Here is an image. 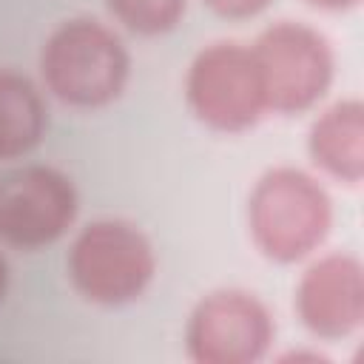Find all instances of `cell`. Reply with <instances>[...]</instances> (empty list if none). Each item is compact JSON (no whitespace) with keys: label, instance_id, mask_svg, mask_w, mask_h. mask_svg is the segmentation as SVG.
Returning <instances> with one entry per match:
<instances>
[{"label":"cell","instance_id":"cell-6","mask_svg":"<svg viewBox=\"0 0 364 364\" xmlns=\"http://www.w3.org/2000/svg\"><path fill=\"white\" fill-rule=\"evenodd\" d=\"M182 341L193 364H256L276 341V318L259 293L216 287L191 307Z\"/></svg>","mask_w":364,"mask_h":364},{"label":"cell","instance_id":"cell-3","mask_svg":"<svg viewBox=\"0 0 364 364\" xmlns=\"http://www.w3.org/2000/svg\"><path fill=\"white\" fill-rule=\"evenodd\" d=\"M159 270L151 236L131 219L100 216L68 242L65 276L94 307H125L148 293Z\"/></svg>","mask_w":364,"mask_h":364},{"label":"cell","instance_id":"cell-13","mask_svg":"<svg viewBox=\"0 0 364 364\" xmlns=\"http://www.w3.org/2000/svg\"><path fill=\"white\" fill-rule=\"evenodd\" d=\"M310 9H318V11H327V14H341V11H350L355 9L361 0H304Z\"/></svg>","mask_w":364,"mask_h":364},{"label":"cell","instance_id":"cell-14","mask_svg":"<svg viewBox=\"0 0 364 364\" xmlns=\"http://www.w3.org/2000/svg\"><path fill=\"white\" fill-rule=\"evenodd\" d=\"M279 361H307V364H327V355L318 350H287L284 355H279Z\"/></svg>","mask_w":364,"mask_h":364},{"label":"cell","instance_id":"cell-10","mask_svg":"<svg viewBox=\"0 0 364 364\" xmlns=\"http://www.w3.org/2000/svg\"><path fill=\"white\" fill-rule=\"evenodd\" d=\"M48 131L43 85L31 77L0 68V162L28 156Z\"/></svg>","mask_w":364,"mask_h":364},{"label":"cell","instance_id":"cell-11","mask_svg":"<svg viewBox=\"0 0 364 364\" xmlns=\"http://www.w3.org/2000/svg\"><path fill=\"white\" fill-rule=\"evenodd\" d=\"M111 20L136 37H162L179 28L188 0H102Z\"/></svg>","mask_w":364,"mask_h":364},{"label":"cell","instance_id":"cell-8","mask_svg":"<svg viewBox=\"0 0 364 364\" xmlns=\"http://www.w3.org/2000/svg\"><path fill=\"white\" fill-rule=\"evenodd\" d=\"M293 310L316 341H344L364 324V264L355 253L330 250L310 256L296 290Z\"/></svg>","mask_w":364,"mask_h":364},{"label":"cell","instance_id":"cell-7","mask_svg":"<svg viewBox=\"0 0 364 364\" xmlns=\"http://www.w3.org/2000/svg\"><path fill=\"white\" fill-rule=\"evenodd\" d=\"M80 191L74 179L43 162L0 173V245L34 253L57 245L74 228Z\"/></svg>","mask_w":364,"mask_h":364},{"label":"cell","instance_id":"cell-12","mask_svg":"<svg viewBox=\"0 0 364 364\" xmlns=\"http://www.w3.org/2000/svg\"><path fill=\"white\" fill-rule=\"evenodd\" d=\"M202 3L222 20H253L273 6V0H202Z\"/></svg>","mask_w":364,"mask_h":364},{"label":"cell","instance_id":"cell-15","mask_svg":"<svg viewBox=\"0 0 364 364\" xmlns=\"http://www.w3.org/2000/svg\"><path fill=\"white\" fill-rule=\"evenodd\" d=\"M9 279H11L9 262H6V256H3V250H0V304H3V299H6V293H9Z\"/></svg>","mask_w":364,"mask_h":364},{"label":"cell","instance_id":"cell-2","mask_svg":"<svg viewBox=\"0 0 364 364\" xmlns=\"http://www.w3.org/2000/svg\"><path fill=\"white\" fill-rule=\"evenodd\" d=\"M333 222V199L310 171L267 168L247 193V236L273 264L307 262L327 242Z\"/></svg>","mask_w":364,"mask_h":364},{"label":"cell","instance_id":"cell-9","mask_svg":"<svg viewBox=\"0 0 364 364\" xmlns=\"http://www.w3.org/2000/svg\"><path fill=\"white\" fill-rule=\"evenodd\" d=\"M307 156L324 176L358 188L364 179V102L341 97L324 105L307 128Z\"/></svg>","mask_w":364,"mask_h":364},{"label":"cell","instance_id":"cell-4","mask_svg":"<svg viewBox=\"0 0 364 364\" xmlns=\"http://www.w3.org/2000/svg\"><path fill=\"white\" fill-rule=\"evenodd\" d=\"M267 114L296 117L313 111L336 80V51L310 23L276 20L250 43Z\"/></svg>","mask_w":364,"mask_h":364},{"label":"cell","instance_id":"cell-5","mask_svg":"<svg viewBox=\"0 0 364 364\" xmlns=\"http://www.w3.org/2000/svg\"><path fill=\"white\" fill-rule=\"evenodd\" d=\"M182 97L191 117L216 134H245L267 114L253 51L239 40L202 46L185 68Z\"/></svg>","mask_w":364,"mask_h":364},{"label":"cell","instance_id":"cell-1","mask_svg":"<svg viewBox=\"0 0 364 364\" xmlns=\"http://www.w3.org/2000/svg\"><path fill=\"white\" fill-rule=\"evenodd\" d=\"M37 68L43 91L65 108L102 111L125 94L134 60L114 26L77 14L48 31Z\"/></svg>","mask_w":364,"mask_h":364}]
</instances>
